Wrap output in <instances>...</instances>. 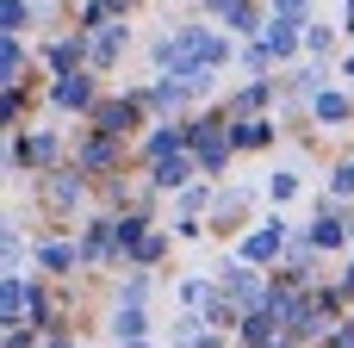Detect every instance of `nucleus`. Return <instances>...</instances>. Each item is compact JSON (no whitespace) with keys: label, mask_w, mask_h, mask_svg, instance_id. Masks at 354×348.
Here are the masks:
<instances>
[{"label":"nucleus","mask_w":354,"mask_h":348,"mask_svg":"<svg viewBox=\"0 0 354 348\" xmlns=\"http://www.w3.org/2000/svg\"><path fill=\"white\" fill-rule=\"evenodd\" d=\"M280 243H286V224L274 218V224H261V230L243 243V255H249V262H268V255H280Z\"/></svg>","instance_id":"f257e3e1"},{"label":"nucleus","mask_w":354,"mask_h":348,"mask_svg":"<svg viewBox=\"0 0 354 348\" xmlns=\"http://www.w3.org/2000/svg\"><path fill=\"white\" fill-rule=\"evenodd\" d=\"M193 149H199V156H205V162H212V168H218V162H224V156H230V143H224V137H218V131H212V125H193Z\"/></svg>","instance_id":"f03ea898"},{"label":"nucleus","mask_w":354,"mask_h":348,"mask_svg":"<svg viewBox=\"0 0 354 348\" xmlns=\"http://www.w3.org/2000/svg\"><path fill=\"white\" fill-rule=\"evenodd\" d=\"M261 44H268V56H292V44H299V37H292V19H274Z\"/></svg>","instance_id":"7ed1b4c3"},{"label":"nucleus","mask_w":354,"mask_h":348,"mask_svg":"<svg viewBox=\"0 0 354 348\" xmlns=\"http://www.w3.org/2000/svg\"><path fill=\"white\" fill-rule=\"evenodd\" d=\"M187 174H193V162H187V156H168V162L156 168V181H162V187H187Z\"/></svg>","instance_id":"20e7f679"},{"label":"nucleus","mask_w":354,"mask_h":348,"mask_svg":"<svg viewBox=\"0 0 354 348\" xmlns=\"http://www.w3.org/2000/svg\"><path fill=\"white\" fill-rule=\"evenodd\" d=\"M118 342H143V311H137V305H124V311H118Z\"/></svg>","instance_id":"39448f33"},{"label":"nucleus","mask_w":354,"mask_h":348,"mask_svg":"<svg viewBox=\"0 0 354 348\" xmlns=\"http://www.w3.org/2000/svg\"><path fill=\"white\" fill-rule=\"evenodd\" d=\"M56 106H87V81H81V75H62V87H56Z\"/></svg>","instance_id":"423d86ee"},{"label":"nucleus","mask_w":354,"mask_h":348,"mask_svg":"<svg viewBox=\"0 0 354 348\" xmlns=\"http://www.w3.org/2000/svg\"><path fill=\"white\" fill-rule=\"evenodd\" d=\"M336 243H342V224L336 218H317L311 224V249H336Z\"/></svg>","instance_id":"0eeeda50"},{"label":"nucleus","mask_w":354,"mask_h":348,"mask_svg":"<svg viewBox=\"0 0 354 348\" xmlns=\"http://www.w3.org/2000/svg\"><path fill=\"white\" fill-rule=\"evenodd\" d=\"M230 299H243V305H255V299H261V286H255V274H249V268H236V274H230Z\"/></svg>","instance_id":"6e6552de"},{"label":"nucleus","mask_w":354,"mask_h":348,"mask_svg":"<svg viewBox=\"0 0 354 348\" xmlns=\"http://www.w3.org/2000/svg\"><path fill=\"white\" fill-rule=\"evenodd\" d=\"M44 268H56V274L75 268V249H68V243H44Z\"/></svg>","instance_id":"1a4fd4ad"},{"label":"nucleus","mask_w":354,"mask_h":348,"mask_svg":"<svg viewBox=\"0 0 354 348\" xmlns=\"http://www.w3.org/2000/svg\"><path fill=\"white\" fill-rule=\"evenodd\" d=\"M0 25H6V37H19V25H25V0H0Z\"/></svg>","instance_id":"9d476101"},{"label":"nucleus","mask_w":354,"mask_h":348,"mask_svg":"<svg viewBox=\"0 0 354 348\" xmlns=\"http://www.w3.org/2000/svg\"><path fill=\"white\" fill-rule=\"evenodd\" d=\"M317 118H348V100L342 93H317Z\"/></svg>","instance_id":"9b49d317"},{"label":"nucleus","mask_w":354,"mask_h":348,"mask_svg":"<svg viewBox=\"0 0 354 348\" xmlns=\"http://www.w3.org/2000/svg\"><path fill=\"white\" fill-rule=\"evenodd\" d=\"M50 62H56V68H62V75H68V68H75V62H81V44H56V50H50Z\"/></svg>","instance_id":"f8f14e48"},{"label":"nucleus","mask_w":354,"mask_h":348,"mask_svg":"<svg viewBox=\"0 0 354 348\" xmlns=\"http://www.w3.org/2000/svg\"><path fill=\"white\" fill-rule=\"evenodd\" d=\"M268 131H274V125H261V118H249V125H236V143H268Z\"/></svg>","instance_id":"ddd939ff"},{"label":"nucleus","mask_w":354,"mask_h":348,"mask_svg":"<svg viewBox=\"0 0 354 348\" xmlns=\"http://www.w3.org/2000/svg\"><path fill=\"white\" fill-rule=\"evenodd\" d=\"M118 31H124V25H112V31L93 44V56H100V62H112V56H118Z\"/></svg>","instance_id":"4468645a"},{"label":"nucleus","mask_w":354,"mask_h":348,"mask_svg":"<svg viewBox=\"0 0 354 348\" xmlns=\"http://www.w3.org/2000/svg\"><path fill=\"white\" fill-rule=\"evenodd\" d=\"M19 62H25V50H19V37H6V44H0V68H6V75H12V68H19Z\"/></svg>","instance_id":"2eb2a0df"},{"label":"nucleus","mask_w":354,"mask_h":348,"mask_svg":"<svg viewBox=\"0 0 354 348\" xmlns=\"http://www.w3.org/2000/svg\"><path fill=\"white\" fill-rule=\"evenodd\" d=\"M299 193V174H274V199H292Z\"/></svg>","instance_id":"dca6fc26"},{"label":"nucleus","mask_w":354,"mask_h":348,"mask_svg":"<svg viewBox=\"0 0 354 348\" xmlns=\"http://www.w3.org/2000/svg\"><path fill=\"white\" fill-rule=\"evenodd\" d=\"M336 193H354V168H336Z\"/></svg>","instance_id":"f3484780"},{"label":"nucleus","mask_w":354,"mask_h":348,"mask_svg":"<svg viewBox=\"0 0 354 348\" xmlns=\"http://www.w3.org/2000/svg\"><path fill=\"white\" fill-rule=\"evenodd\" d=\"M274 6H280L286 19H299V12H305V0H274Z\"/></svg>","instance_id":"a211bd4d"},{"label":"nucleus","mask_w":354,"mask_h":348,"mask_svg":"<svg viewBox=\"0 0 354 348\" xmlns=\"http://www.w3.org/2000/svg\"><path fill=\"white\" fill-rule=\"evenodd\" d=\"M336 348H354V330H342V336H336Z\"/></svg>","instance_id":"6ab92c4d"},{"label":"nucleus","mask_w":354,"mask_h":348,"mask_svg":"<svg viewBox=\"0 0 354 348\" xmlns=\"http://www.w3.org/2000/svg\"><path fill=\"white\" fill-rule=\"evenodd\" d=\"M348 293H354V268H348Z\"/></svg>","instance_id":"aec40b11"},{"label":"nucleus","mask_w":354,"mask_h":348,"mask_svg":"<svg viewBox=\"0 0 354 348\" xmlns=\"http://www.w3.org/2000/svg\"><path fill=\"white\" fill-rule=\"evenodd\" d=\"M50 348H68V342H50Z\"/></svg>","instance_id":"412c9836"},{"label":"nucleus","mask_w":354,"mask_h":348,"mask_svg":"<svg viewBox=\"0 0 354 348\" xmlns=\"http://www.w3.org/2000/svg\"><path fill=\"white\" fill-rule=\"evenodd\" d=\"M137 348H143V342H137Z\"/></svg>","instance_id":"4be33fe9"}]
</instances>
